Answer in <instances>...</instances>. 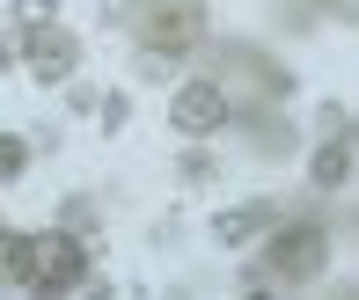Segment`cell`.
<instances>
[{
	"instance_id": "6da1fadb",
	"label": "cell",
	"mask_w": 359,
	"mask_h": 300,
	"mask_svg": "<svg viewBox=\"0 0 359 300\" xmlns=\"http://www.w3.org/2000/svg\"><path fill=\"white\" fill-rule=\"evenodd\" d=\"M125 22H133V37L147 52H191V44H205V8L198 0H133Z\"/></svg>"
},
{
	"instance_id": "7a4b0ae2",
	"label": "cell",
	"mask_w": 359,
	"mask_h": 300,
	"mask_svg": "<svg viewBox=\"0 0 359 300\" xmlns=\"http://www.w3.org/2000/svg\"><path fill=\"white\" fill-rule=\"evenodd\" d=\"M323 264H330V235H323L316 220H286L279 235L264 242V271H271V278L308 286V278H323Z\"/></svg>"
},
{
	"instance_id": "3957f363",
	"label": "cell",
	"mask_w": 359,
	"mask_h": 300,
	"mask_svg": "<svg viewBox=\"0 0 359 300\" xmlns=\"http://www.w3.org/2000/svg\"><path fill=\"white\" fill-rule=\"evenodd\" d=\"M81 278H88V242H81L74 227L37 235V278H29V300H67Z\"/></svg>"
},
{
	"instance_id": "277c9868",
	"label": "cell",
	"mask_w": 359,
	"mask_h": 300,
	"mask_svg": "<svg viewBox=\"0 0 359 300\" xmlns=\"http://www.w3.org/2000/svg\"><path fill=\"white\" fill-rule=\"evenodd\" d=\"M169 118H176V132L205 139V132H220V125H227V88H220V81H205V74H191L184 88L169 95Z\"/></svg>"
},
{
	"instance_id": "5b68a950",
	"label": "cell",
	"mask_w": 359,
	"mask_h": 300,
	"mask_svg": "<svg viewBox=\"0 0 359 300\" xmlns=\"http://www.w3.org/2000/svg\"><path fill=\"white\" fill-rule=\"evenodd\" d=\"M22 44V66L44 81V88H59V81H74V66H81V44H74V29H29V37H15Z\"/></svg>"
},
{
	"instance_id": "8992f818",
	"label": "cell",
	"mask_w": 359,
	"mask_h": 300,
	"mask_svg": "<svg viewBox=\"0 0 359 300\" xmlns=\"http://www.w3.org/2000/svg\"><path fill=\"white\" fill-rule=\"evenodd\" d=\"M308 176H316L323 191H337V183L352 176V139H323V146H316V161H308Z\"/></svg>"
},
{
	"instance_id": "52a82bcc",
	"label": "cell",
	"mask_w": 359,
	"mask_h": 300,
	"mask_svg": "<svg viewBox=\"0 0 359 300\" xmlns=\"http://www.w3.org/2000/svg\"><path fill=\"white\" fill-rule=\"evenodd\" d=\"M257 227H271V205H235V212H220V220H213V235L235 249V242H250Z\"/></svg>"
},
{
	"instance_id": "ba28073f",
	"label": "cell",
	"mask_w": 359,
	"mask_h": 300,
	"mask_svg": "<svg viewBox=\"0 0 359 300\" xmlns=\"http://www.w3.org/2000/svg\"><path fill=\"white\" fill-rule=\"evenodd\" d=\"M8 22H15V37H29V29H52V0H8Z\"/></svg>"
},
{
	"instance_id": "9c48e42d",
	"label": "cell",
	"mask_w": 359,
	"mask_h": 300,
	"mask_svg": "<svg viewBox=\"0 0 359 300\" xmlns=\"http://www.w3.org/2000/svg\"><path fill=\"white\" fill-rule=\"evenodd\" d=\"M22 169H29V146L15 139V132H0V183H15Z\"/></svg>"
},
{
	"instance_id": "30bf717a",
	"label": "cell",
	"mask_w": 359,
	"mask_h": 300,
	"mask_svg": "<svg viewBox=\"0 0 359 300\" xmlns=\"http://www.w3.org/2000/svg\"><path fill=\"white\" fill-rule=\"evenodd\" d=\"M316 125L330 132V139H352V132H359V125H352V118H345V110H337V103H323V110H316Z\"/></svg>"
},
{
	"instance_id": "8fae6325",
	"label": "cell",
	"mask_w": 359,
	"mask_h": 300,
	"mask_svg": "<svg viewBox=\"0 0 359 300\" xmlns=\"http://www.w3.org/2000/svg\"><path fill=\"white\" fill-rule=\"evenodd\" d=\"M330 8H345V15H352V22H359V0H330Z\"/></svg>"
},
{
	"instance_id": "7c38bea8",
	"label": "cell",
	"mask_w": 359,
	"mask_h": 300,
	"mask_svg": "<svg viewBox=\"0 0 359 300\" xmlns=\"http://www.w3.org/2000/svg\"><path fill=\"white\" fill-rule=\"evenodd\" d=\"M242 300H271V293H264V286H250V293H242Z\"/></svg>"
}]
</instances>
